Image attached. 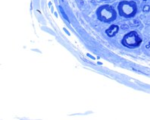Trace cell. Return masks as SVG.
<instances>
[{
  "label": "cell",
  "instance_id": "cell-5",
  "mask_svg": "<svg viewBox=\"0 0 150 120\" xmlns=\"http://www.w3.org/2000/svg\"><path fill=\"white\" fill-rule=\"evenodd\" d=\"M150 10V7L149 6H145L144 8H143V11L144 12H149Z\"/></svg>",
  "mask_w": 150,
  "mask_h": 120
},
{
  "label": "cell",
  "instance_id": "cell-9",
  "mask_svg": "<svg viewBox=\"0 0 150 120\" xmlns=\"http://www.w3.org/2000/svg\"><path fill=\"white\" fill-rule=\"evenodd\" d=\"M102 1H107V0H102Z\"/></svg>",
  "mask_w": 150,
  "mask_h": 120
},
{
  "label": "cell",
  "instance_id": "cell-1",
  "mask_svg": "<svg viewBox=\"0 0 150 120\" xmlns=\"http://www.w3.org/2000/svg\"><path fill=\"white\" fill-rule=\"evenodd\" d=\"M117 13L125 18H134L138 11L137 2L134 1H121L117 5Z\"/></svg>",
  "mask_w": 150,
  "mask_h": 120
},
{
  "label": "cell",
  "instance_id": "cell-3",
  "mask_svg": "<svg viewBox=\"0 0 150 120\" xmlns=\"http://www.w3.org/2000/svg\"><path fill=\"white\" fill-rule=\"evenodd\" d=\"M142 42H143V39L139 37L137 32L135 31H132L126 33L121 40V43L123 46L130 49L137 48L140 46Z\"/></svg>",
  "mask_w": 150,
  "mask_h": 120
},
{
  "label": "cell",
  "instance_id": "cell-6",
  "mask_svg": "<svg viewBox=\"0 0 150 120\" xmlns=\"http://www.w3.org/2000/svg\"><path fill=\"white\" fill-rule=\"evenodd\" d=\"M61 11H62V14H63V15H64V18H66V20H68V17L66 16V15H65V14L64 13V11H63V10H62V9H61Z\"/></svg>",
  "mask_w": 150,
  "mask_h": 120
},
{
  "label": "cell",
  "instance_id": "cell-8",
  "mask_svg": "<svg viewBox=\"0 0 150 120\" xmlns=\"http://www.w3.org/2000/svg\"><path fill=\"white\" fill-rule=\"evenodd\" d=\"M143 1H144V2H146V1H150V0H143Z\"/></svg>",
  "mask_w": 150,
  "mask_h": 120
},
{
  "label": "cell",
  "instance_id": "cell-2",
  "mask_svg": "<svg viewBox=\"0 0 150 120\" xmlns=\"http://www.w3.org/2000/svg\"><path fill=\"white\" fill-rule=\"evenodd\" d=\"M97 18L104 23H111L117 18V11L112 6L104 5L96 11Z\"/></svg>",
  "mask_w": 150,
  "mask_h": 120
},
{
  "label": "cell",
  "instance_id": "cell-7",
  "mask_svg": "<svg viewBox=\"0 0 150 120\" xmlns=\"http://www.w3.org/2000/svg\"><path fill=\"white\" fill-rule=\"evenodd\" d=\"M149 46H150V43H149V46H146V48H149Z\"/></svg>",
  "mask_w": 150,
  "mask_h": 120
},
{
  "label": "cell",
  "instance_id": "cell-4",
  "mask_svg": "<svg viewBox=\"0 0 150 120\" xmlns=\"http://www.w3.org/2000/svg\"><path fill=\"white\" fill-rule=\"evenodd\" d=\"M119 27L117 24H112L111 26L108 27L105 31V33L109 37H114L118 33Z\"/></svg>",
  "mask_w": 150,
  "mask_h": 120
}]
</instances>
